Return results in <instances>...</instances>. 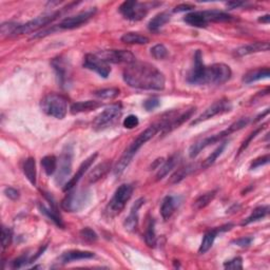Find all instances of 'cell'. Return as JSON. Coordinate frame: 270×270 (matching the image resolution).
<instances>
[{
	"mask_svg": "<svg viewBox=\"0 0 270 270\" xmlns=\"http://www.w3.org/2000/svg\"><path fill=\"white\" fill-rule=\"evenodd\" d=\"M151 55L155 59L162 60L168 56V50L164 45L158 44V45H155L153 48H151Z\"/></svg>",
	"mask_w": 270,
	"mask_h": 270,
	"instance_id": "39",
	"label": "cell"
},
{
	"mask_svg": "<svg viewBox=\"0 0 270 270\" xmlns=\"http://www.w3.org/2000/svg\"><path fill=\"white\" fill-rule=\"evenodd\" d=\"M232 75L229 66L225 64H214L209 67H204L198 85L202 84H223L228 82Z\"/></svg>",
	"mask_w": 270,
	"mask_h": 270,
	"instance_id": "4",
	"label": "cell"
},
{
	"mask_svg": "<svg viewBox=\"0 0 270 270\" xmlns=\"http://www.w3.org/2000/svg\"><path fill=\"white\" fill-rule=\"evenodd\" d=\"M28 263H31V259L29 257L28 254H22L21 256L17 257L14 261H12L11 263V267L14 268V269H18V268H21L24 265H27Z\"/></svg>",
	"mask_w": 270,
	"mask_h": 270,
	"instance_id": "45",
	"label": "cell"
},
{
	"mask_svg": "<svg viewBox=\"0 0 270 270\" xmlns=\"http://www.w3.org/2000/svg\"><path fill=\"white\" fill-rule=\"evenodd\" d=\"M177 205H179V200L176 198L171 195L166 196L161 206V214L165 220H168L173 216Z\"/></svg>",
	"mask_w": 270,
	"mask_h": 270,
	"instance_id": "24",
	"label": "cell"
},
{
	"mask_svg": "<svg viewBox=\"0 0 270 270\" xmlns=\"http://www.w3.org/2000/svg\"><path fill=\"white\" fill-rule=\"evenodd\" d=\"M202 20L206 24L209 22H223V21H230L233 18L231 15L224 13L219 11H201L200 12Z\"/></svg>",
	"mask_w": 270,
	"mask_h": 270,
	"instance_id": "23",
	"label": "cell"
},
{
	"mask_svg": "<svg viewBox=\"0 0 270 270\" xmlns=\"http://www.w3.org/2000/svg\"><path fill=\"white\" fill-rule=\"evenodd\" d=\"M159 105H161V101L156 97H152L144 102V108L147 111H153V110L156 109Z\"/></svg>",
	"mask_w": 270,
	"mask_h": 270,
	"instance_id": "47",
	"label": "cell"
},
{
	"mask_svg": "<svg viewBox=\"0 0 270 270\" xmlns=\"http://www.w3.org/2000/svg\"><path fill=\"white\" fill-rule=\"evenodd\" d=\"M95 256L94 253L91 251H84V250H70L67 253H63L60 256V263L61 264H68L75 261L81 260H89L93 259Z\"/></svg>",
	"mask_w": 270,
	"mask_h": 270,
	"instance_id": "21",
	"label": "cell"
},
{
	"mask_svg": "<svg viewBox=\"0 0 270 270\" xmlns=\"http://www.w3.org/2000/svg\"><path fill=\"white\" fill-rule=\"evenodd\" d=\"M217 193H218L217 190H213V191H209V192L204 193V194H202L201 196H199V198L196 199L193 202L194 209L195 210L204 209L205 207H207L214 200Z\"/></svg>",
	"mask_w": 270,
	"mask_h": 270,
	"instance_id": "32",
	"label": "cell"
},
{
	"mask_svg": "<svg viewBox=\"0 0 270 270\" xmlns=\"http://www.w3.org/2000/svg\"><path fill=\"white\" fill-rule=\"evenodd\" d=\"M248 124H249V118H244L238 119L236 122H233L232 125H230L228 128L225 129V130H223L222 132L211 135V136H208V137H205V138L199 140V142L194 143L191 147H190L189 156L191 158H195L196 156L200 154L201 151L204 150L205 148H207L208 146H210L212 144H216L218 142H220V140H222L223 138L229 136L230 134L235 133L238 130H241V129H243L245 126H247Z\"/></svg>",
	"mask_w": 270,
	"mask_h": 270,
	"instance_id": "3",
	"label": "cell"
},
{
	"mask_svg": "<svg viewBox=\"0 0 270 270\" xmlns=\"http://www.w3.org/2000/svg\"><path fill=\"white\" fill-rule=\"evenodd\" d=\"M89 201L90 192L88 190H70L61 202V208L68 212H78L87 206Z\"/></svg>",
	"mask_w": 270,
	"mask_h": 270,
	"instance_id": "8",
	"label": "cell"
},
{
	"mask_svg": "<svg viewBox=\"0 0 270 270\" xmlns=\"http://www.w3.org/2000/svg\"><path fill=\"white\" fill-rule=\"evenodd\" d=\"M144 204H145L144 199H139L135 202V204L132 207L130 214H129L128 218H126L125 222H124V227L127 231L133 232L136 230L137 225H138V210Z\"/></svg>",
	"mask_w": 270,
	"mask_h": 270,
	"instance_id": "20",
	"label": "cell"
},
{
	"mask_svg": "<svg viewBox=\"0 0 270 270\" xmlns=\"http://www.w3.org/2000/svg\"><path fill=\"white\" fill-rule=\"evenodd\" d=\"M159 131H161V129H159V126L156 122V124H153L151 126H149L142 133H139L138 136L127 147V149L125 150L124 153H122V155L120 156L118 163L115 164L114 168H113L114 174L116 176H119L120 174H122V172H124V171L127 169L129 164L131 163L133 156L136 154V152L139 150L140 147L145 145L153 136H155Z\"/></svg>",
	"mask_w": 270,
	"mask_h": 270,
	"instance_id": "2",
	"label": "cell"
},
{
	"mask_svg": "<svg viewBox=\"0 0 270 270\" xmlns=\"http://www.w3.org/2000/svg\"><path fill=\"white\" fill-rule=\"evenodd\" d=\"M63 12H64V10L57 11V12H55V13L36 17V18H34V19L30 20L26 23L19 24V26H18V28H17V30H16L14 36L32 33V32H35V31H37L41 28L47 27L48 24L52 23L54 20H56L58 17H60V15L63 14Z\"/></svg>",
	"mask_w": 270,
	"mask_h": 270,
	"instance_id": "9",
	"label": "cell"
},
{
	"mask_svg": "<svg viewBox=\"0 0 270 270\" xmlns=\"http://www.w3.org/2000/svg\"><path fill=\"white\" fill-rule=\"evenodd\" d=\"M265 126L266 125H263V126H261V127H259L257 129H255V130L253 132V133H250L249 134V136L244 140L243 142V144L241 145V147H240V149H238V152H237V156L240 155V154H242V153L247 149V147L249 146V144L251 143V140H253L257 134H259L261 131H263L264 130V128H265Z\"/></svg>",
	"mask_w": 270,
	"mask_h": 270,
	"instance_id": "40",
	"label": "cell"
},
{
	"mask_svg": "<svg viewBox=\"0 0 270 270\" xmlns=\"http://www.w3.org/2000/svg\"><path fill=\"white\" fill-rule=\"evenodd\" d=\"M139 124V120L138 118L135 115H129L127 118L122 121V125L126 129H134L135 127H137Z\"/></svg>",
	"mask_w": 270,
	"mask_h": 270,
	"instance_id": "46",
	"label": "cell"
},
{
	"mask_svg": "<svg viewBox=\"0 0 270 270\" xmlns=\"http://www.w3.org/2000/svg\"><path fill=\"white\" fill-rule=\"evenodd\" d=\"M193 9L194 7L191 4H180L174 8L173 12H175V13H180V12H187V11H191Z\"/></svg>",
	"mask_w": 270,
	"mask_h": 270,
	"instance_id": "51",
	"label": "cell"
},
{
	"mask_svg": "<svg viewBox=\"0 0 270 270\" xmlns=\"http://www.w3.org/2000/svg\"><path fill=\"white\" fill-rule=\"evenodd\" d=\"M19 26V23H16V22H4L1 24V34L2 36H12L15 34L16 30Z\"/></svg>",
	"mask_w": 270,
	"mask_h": 270,
	"instance_id": "42",
	"label": "cell"
},
{
	"mask_svg": "<svg viewBox=\"0 0 270 270\" xmlns=\"http://www.w3.org/2000/svg\"><path fill=\"white\" fill-rule=\"evenodd\" d=\"M96 13V9L92 8L84 12H82L77 15L67 17L64 20H61L59 24H57L58 30H73L82 27L83 24L87 23L92 17Z\"/></svg>",
	"mask_w": 270,
	"mask_h": 270,
	"instance_id": "12",
	"label": "cell"
},
{
	"mask_svg": "<svg viewBox=\"0 0 270 270\" xmlns=\"http://www.w3.org/2000/svg\"><path fill=\"white\" fill-rule=\"evenodd\" d=\"M120 40L124 42V44L128 45H147L149 42L148 37L134 32H129L124 34L121 36Z\"/></svg>",
	"mask_w": 270,
	"mask_h": 270,
	"instance_id": "31",
	"label": "cell"
},
{
	"mask_svg": "<svg viewBox=\"0 0 270 270\" xmlns=\"http://www.w3.org/2000/svg\"><path fill=\"white\" fill-rule=\"evenodd\" d=\"M194 170H195V165L193 164L184 166V167L176 170L175 172L171 175L170 180L168 181V184L169 185H175V184L181 183L184 179H186L188 175L191 174Z\"/></svg>",
	"mask_w": 270,
	"mask_h": 270,
	"instance_id": "27",
	"label": "cell"
},
{
	"mask_svg": "<svg viewBox=\"0 0 270 270\" xmlns=\"http://www.w3.org/2000/svg\"><path fill=\"white\" fill-rule=\"evenodd\" d=\"M270 75V71L268 68H260V69L251 70L247 72L243 77V83L253 84L254 82L261 81V79L268 78Z\"/></svg>",
	"mask_w": 270,
	"mask_h": 270,
	"instance_id": "26",
	"label": "cell"
},
{
	"mask_svg": "<svg viewBox=\"0 0 270 270\" xmlns=\"http://www.w3.org/2000/svg\"><path fill=\"white\" fill-rule=\"evenodd\" d=\"M79 235H81L83 240H84L85 242H89V243H94L97 241V235L94 230H92L89 227H85V228L82 229L81 232H79Z\"/></svg>",
	"mask_w": 270,
	"mask_h": 270,
	"instance_id": "41",
	"label": "cell"
},
{
	"mask_svg": "<svg viewBox=\"0 0 270 270\" xmlns=\"http://www.w3.org/2000/svg\"><path fill=\"white\" fill-rule=\"evenodd\" d=\"M12 238H13V232L10 228H7V227H2V232H1V245H2V249L8 248L11 243H12Z\"/></svg>",
	"mask_w": 270,
	"mask_h": 270,
	"instance_id": "43",
	"label": "cell"
},
{
	"mask_svg": "<svg viewBox=\"0 0 270 270\" xmlns=\"http://www.w3.org/2000/svg\"><path fill=\"white\" fill-rule=\"evenodd\" d=\"M120 93L119 89L118 88H108V89H101L94 92V95L101 100H113V98L118 97Z\"/></svg>",
	"mask_w": 270,
	"mask_h": 270,
	"instance_id": "38",
	"label": "cell"
},
{
	"mask_svg": "<svg viewBox=\"0 0 270 270\" xmlns=\"http://www.w3.org/2000/svg\"><path fill=\"white\" fill-rule=\"evenodd\" d=\"M133 194V187L129 184L119 186L113 195L112 200L109 202L105 209V216L108 219H113L124 210L127 202L131 199Z\"/></svg>",
	"mask_w": 270,
	"mask_h": 270,
	"instance_id": "6",
	"label": "cell"
},
{
	"mask_svg": "<svg viewBox=\"0 0 270 270\" xmlns=\"http://www.w3.org/2000/svg\"><path fill=\"white\" fill-rule=\"evenodd\" d=\"M154 224H155V222L153 220V219H151L149 220L148 227H147V230H146V233H145V242L149 247H155V245H156V236H155Z\"/></svg>",
	"mask_w": 270,
	"mask_h": 270,
	"instance_id": "37",
	"label": "cell"
},
{
	"mask_svg": "<svg viewBox=\"0 0 270 270\" xmlns=\"http://www.w3.org/2000/svg\"><path fill=\"white\" fill-rule=\"evenodd\" d=\"M268 163H269V155L268 154L261 156V157H257V158L254 159L253 163H251L250 169L253 170V169L259 168V167H261V166H264V165H266Z\"/></svg>",
	"mask_w": 270,
	"mask_h": 270,
	"instance_id": "48",
	"label": "cell"
},
{
	"mask_svg": "<svg viewBox=\"0 0 270 270\" xmlns=\"http://www.w3.org/2000/svg\"><path fill=\"white\" fill-rule=\"evenodd\" d=\"M226 146H227V143L226 142H224V143H222L220 144L218 148L214 150L211 154L208 156L205 161H204V163H202V169H207V168H209L211 165H213L214 164V162L217 161L218 159V157L222 154L223 153V151L225 150V148H226Z\"/></svg>",
	"mask_w": 270,
	"mask_h": 270,
	"instance_id": "35",
	"label": "cell"
},
{
	"mask_svg": "<svg viewBox=\"0 0 270 270\" xmlns=\"http://www.w3.org/2000/svg\"><path fill=\"white\" fill-rule=\"evenodd\" d=\"M269 50V42L268 41H256L249 44L246 46L240 47L236 49L235 55L237 57L246 56V55H250L253 53H259V52H266Z\"/></svg>",
	"mask_w": 270,
	"mask_h": 270,
	"instance_id": "19",
	"label": "cell"
},
{
	"mask_svg": "<svg viewBox=\"0 0 270 270\" xmlns=\"http://www.w3.org/2000/svg\"><path fill=\"white\" fill-rule=\"evenodd\" d=\"M39 209H40L41 213L46 214V216L49 219H51L53 222L55 223V225L60 227V228H64V227H65L64 222H63V219H61V218L58 216V213L56 212V209H54V208H51V209H49V208H47L46 206L41 205V204L39 205Z\"/></svg>",
	"mask_w": 270,
	"mask_h": 270,
	"instance_id": "36",
	"label": "cell"
},
{
	"mask_svg": "<svg viewBox=\"0 0 270 270\" xmlns=\"http://www.w3.org/2000/svg\"><path fill=\"white\" fill-rule=\"evenodd\" d=\"M224 267L226 269H232V270L243 269V259L240 256H236V257H235V259L226 262L224 264Z\"/></svg>",
	"mask_w": 270,
	"mask_h": 270,
	"instance_id": "44",
	"label": "cell"
},
{
	"mask_svg": "<svg viewBox=\"0 0 270 270\" xmlns=\"http://www.w3.org/2000/svg\"><path fill=\"white\" fill-rule=\"evenodd\" d=\"M4 194L7 195L9 199L13 200V201H16V200L19 199V191H18V190L15 189V188H12V187L5 188L4 189Z\"/></svg>",
	"mask_w": 270,
	"mask_h": 270,
	"instance_id": "49",
	"label": "cell"
},
{
	"mask_svg": "<svg viewBox=\"0 0 270 270\" xmlns=\"http://www.w3.org/2000/svg\"><path fill=\"white\" fill-rule=\"evenodd\" d=\"M119 13L126 19L139 21L148 13V7L145 3L138 1H125L120 4Z\"/></svg>",
	"mask_w": 270,
	"mask_h": 270,
	"instance_id": "10",
	"label": "cell"
},
{
	"mask_svg": "<svg viewBox=\"0 0 270 270\" xmlns=\"http://www.w3.org/2000/svg\"><path fill=\"white\" fill-rule=\"evenodd\" d=\"M97 157V153H94V154H92L90 155L85 161H84L81 165V167H79L78 171L76 172V174L72 177V179L70 181H68L66 184H65V187H64V191L67 192V191H70V190H72L73 188H74L76 185H77V183L82 180V177L84 175L85 173V171H87L90 167H91V165L93 164V162L95 161V158Z\"/></svg>",
	"mask_w": 270,
	"mask_h": 270,
	"instance_id": "17",
	"label": "cell"
},
{
	"mask_svg": "<svg viewBox=\"0 0 270 270\" xmlns=\"http://www.w3.org/2000/svg\"><path fill=\"white\" fill-rule=\"evenodd\" d=\"M122 77L127 84L132 88L143 90H163L166 78L156 67L147 63H137L128 65L122 72Z\"/></svg>",
	"mask_w": 270,
	"mask_h": 270,
	"instance_id": "1",
	"label": "cell"
},
{
	"mask_svg": "<svg viewBox=\"0 0 270 270\" xmlns=\"http://www.w3.org/2000/svg\"><path fill=\"white\" fill-rule=\"evenodd\" d=\"M179 159H180V154H173L172 156H170L167 161L163 164L162 167L158 168V172L156 174V181L163 180L165 176H167L169 172H171L172 169H174L177 163H179Z\"/></svg>",
	"mask_w": 270,
	"mask_h": 270,
	"instance_id": "28",
	"label": "cell"
},
{
	"mask_svg": "<svg viewBox=\"0 0 270 270\" xmlns=\"http://www.w3.org/2000/svg\"><path fill=\"white\" fill-rule=\"evenodd\" d=\"M23 173L26 175L28 181L36 186L37 183V172H36V162L34 157H29L23 165Z\"/></svg>",
	"mask_w": 270,
	"mask_h": 270,
	"instance_id": "29",
	"label": "cell"
},
{
	"mask_svg": "<svg viewBox=\"0 0 270 270\" xmlns=\"http://www.w3.org/2000/svg\"><path fill=\"white\" fill-rule=\"evenodd\" d=\"M101 58H102L107 63L112 64H127L131 65L135 60V56L133 53L127 50H106L97 53Z\"/></svg>",
	"mask_w": 270,
	"mask_h": 270,
	"instance_id": "15",
	"label": "cell"
},
{
	"mask_svg": "<svg viewBox=\"0 0 270 270\" xmlns=\"http://www.w3.org/2000/svg\"><path fill=\"white\" fill-rule=\"evenodd\" d=\"M41 167L48 176L53 175L57 169V158L54 155L45 156L41 159Z\"/></svg>",
	"mask_w": 270,
	"mask_h": 270,
	"instance_id": "34",
	"label": "cell"
},
{
	"mask_svg": "<svg viewBox=\"0 0 270 270\" xmlns=\"http://www.w3.org/2000/svg\"><path fill=\"white\" fill-rule=\"evenodd\" d=\"M253 237H241V238H237V240L233 241L232 243L237 245V246L240 247H248L249 245L253 243Z\"/></svg>",
	"mask_w": 270,
	"mask_h": 270,
	"instance_id": "50",
	"label": "cell"
},
{
	"mask_svg": "<svg viewBox=\"0 0 270 270\" xmlns=\"http://www.w3.org/2000/svg\"><path fill=\"white\" fill-rule=\"evenodd\" d=\"M40 107L42 112L57 119H63L68 112L67 98L60 94L50 93L41 100Z\"/></svg>",
	"mask_w": 270,
	"mask_h": 270,
	"instance_id": "5",
	"label": "cell"
},
{
	"mask_svg": "<svg viewBox=\"0 0 270 270\" xmlns=\"http://www.w3.org/2000/svg\"><path fill=\"white\" fill-rule=\"evenodd\" d=\"M84 67L96 72L98 75L103 78H107L110 75V73H111L110 65L96 54L85 55L84 58Z\"/></svg>",
	"mask_w": 270,
	"mask_h": 270,
	"instance_id": "14",
	"label": "cell"
},
{
	"mask_svg": "<svg viewBox=\"0 0 270 270\" xmlns=\"http://www.w3.org/2000/svg\"><path fill=\"white\" fill-rule=\"evenodd\" d=\"M111 169V162L105 161L101 164H98L96 167H94L90 171L88 175V181L90 184H95L98 181H101L103 176L107 175V173Z\"/></svg>",
	"mask_w": 270,
	"mask_h": 270,
	"instance_id": "22",
	"label": "cell"
},
{
	"mask_svg": "<svg viewBox=\"0 0 270 270\" xmlns=\"http://www.w3.org/2000/svg\"><path fill=\"white\" fill-rule=\"evenodd\" d=\"M232 226L233 225L228 224V225L219 227V228H216V229H212L210 231H208L206 235L204 236V237H202V241L201 243V246H200V249H199V253H201V254L206 253L207 251L212 247V245L214 243V240H216V237L218 236L219 233L223 232V231L230 230Z\"/></svg>",
	"mask_w": 270,
	"mask_h": 270,
	"instance_id": "18",
	"label": "cell"
},
{
	"mask_svg": "<svg viewBox=\"0 0 270 270\" xmlns=\"http://www.w3.org/2000/svg\"><path fill=\"white\" fill-rule=\"evenodd\" d=\"M100 107H101V102L96 101H87L73 103L70 110L72 114H78L83 112H90L92 110H95Z\"/></svg>",
	"mask_w": 270,
	"mask_h": 270,
	"instance_id": "25",
	"label": "cell"
},
{
	"mask_svg": "<svg viewBox=\"0 0 270 270\" xmlns=\"http://www.w3.org/2000/svg\"><path fill=\"white\" fill-rule=\"evenodd\" d=\"M122 112V106L120 102L113 103V105L107 107L103 111L98 114L95 119L92 122V127L95 131H101L105 129L111 127L114 122L118 120Z\"/></svg>",
	"mask_w": 270,
	"mask_h": 270,
	"instance_id": "7",
	"label": "cell"
},
{
	"mask_svg": "<svg viewBox=\"0 0 270 270\" xmlns=\"http://www.w3.org/2000/svg\"><path fill=\"white\" fill-rule=\"evenodd\" d=\"M243 4H244V2H240V1H230V2L226 3V5L229 9H236L238 7H242Z\"/></svg>",
	"mask_w": 270,
	"mask_h": 270,
	"instance_id": "52",
	"label": "cell"
},
{
	"mask_svg": "<svg viewBox=\"0 0 270 270\" xmlns=\"http://www.w3.org/2000/svg\"><path fill=\"white\" fill-rule=\"evenodd\" d=\"M171 16L167 12H162V13L154 16L148 23V28L151 32H157V31L163 28L166 23L169 22Z\"/></svg>",
	"mask_w": 270,
	"mask_h": 270,
	"instance_id": "30",
	"label": "cell"
},
{
	"mask_svg": "<svg viewBox=\"0 0 270 270\" xmlns=\"http://www.w3.org/2000/svg\"><path fill=\"white\" fill-rule=\"evenodd\" d=\"M259 21L262 22V23H269V21H270V15L267 14L265 16L259 18Z\"/></svg>",
	"mask_w": 270,
	"mask_h": 270,
	"instance_id": "53",
	"label": "cell"
},
{
	"mask_svg": "<svg viewBox=\"0 0 270 270\" xmlns=\"http://www.w3.org/2000/svg\"><path fill=\"white\" fill-rule=\"evenodd\" d=\"M51 65L56 73L58 83L63 88L68 87L70 84V67L64 57H56L52 59Z\"/></svg>",
	"mask_w": 270,
	"mask_h": 270,
	"instance_id": "16",
	"label": "cell"
},
{
	"mask_svg": "<svg viewBox=\"0 0 270 270\" xmlns=\"http://www.w3.org/2000/svg\"><path fill=\"white\" fill-rule=\"evenodd\" d=\"M268 212H269V206H260L255 208V209L251 212L250 216L242 223V226H246L253 222H256V220L264 219L267 216Z\"/></svg>",
	"mask_w": 270,
	"mask_h": 270,
	"instance_id": "33",
	"label": "cell"
},
{
	"mask_svg": "<svg viewBox=\"0 0 270 270\" xmlns=\"http://www.w3.org/2000/svg\"><path fill=\"white\" fill-rule=\"evenodd\" d=\"M72 156H73L72 148L67 146L65 150L63 151V154H61L59 158V169L56 174V179H55V182H56L58 186L64 185L68 177H69L71 174Z\"/></svg>",
	"mask_w": 270,
	"mask_h": 270,
	"instance_id": "13",
	"label": "cell"
},
{
	"mask_svg": "<svg viewBox=\"0 0 270 270\" xmlns=\"http://www.w3.org/2000/svg\"><path fill=\"white\" fill-rule=\"evenodd\" d=\"M230 110H231L230 101L228 100H226V98H222V100H219L214 103H212L209 108H207L205 111L199 116V118L193 119L191 121V126L198 125V124H200V122L210 119L217 115L229 112Z\"/></svg>",
	"mask_w": 270,
	"mask_h": 270,
	"instance_id": "11",
	"label": "cell"
}]
</instances>
